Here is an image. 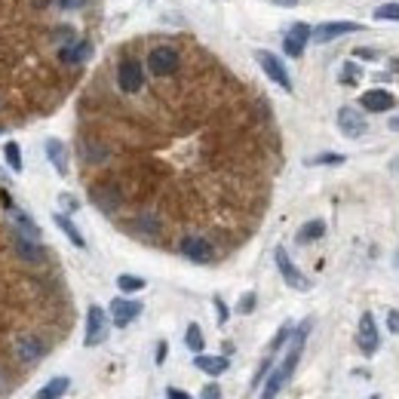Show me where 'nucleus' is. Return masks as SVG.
Here are the masks:
<instances>
[{
    "mask_svg": "<svg viewBox=\"0 0 399 399\" xmlns=\"http://www.w3.org/2000/svg\"><path fill=\"white\" fill-rule=\"evenodd\" d=\"M353 55H356V59H375L372 49H353Z\"/></svg>",
    "mask_w": 399,
    "mask_h": 399,
    "instance_id": "4c0bfd02",
    "label": "nucleus"
},
{
    "mask_svg": "<svg viewBox=\"0 0 399 399\" xmlns=\"http://www.w3.org/2000/svg\"><path fill=\"white\" fill-rule=\"evenodd\" d=\"M289 338H292V326L286 323V326H280V332H276V338L270 341V353H276V351H280V347L286 344Z\"/></svg>",
    "mask_w": 399,
    "mask_h": 399,
    "instance_id": "cd10ccee",
    "label": "nucleus"
},
{
    "mask_svg": "<svg viewBox=\"0 0 399 399\" xmlns=\"http://www.w3.org/2000/svg\"><path fill=\"white\" fill-rule=\"evenodd\" d=\"M292 37H298L301 44H308V40H313V28L310 25H304V22H298V25H292Z\"/></svg>",
    "mask_w": 399,
    "mask_h": 399,
    "instance_id": "c85d7f7f",
    "label": "nucleus"
},
{
    "mask_svg": "<svg viewBox=\"0 0 399 399\" xmlns=\"http://www.w3.org/2000/svg\"><path fill=\"white\" fill-rule=\"evenodd\" d=\"M3 157H6V163H10L12 172H22V148H19V141H6Z\"/></svg>",
    "mask_w": 399,
    "mask_h": 399,
    "instance_id": "5701e85b",
    "label": "nucleus"
},
{
    "mask_svg": "<svg viewBox=\"0 0 399 399\" xmlns=\"http://www.w3.org/2000/svg\"><path fill=\"white\" fill-rule=\"evenodd\" d=\"M203 399H222V387H218V384H206V387H203Z\"/></svg>",
    "mask_w": 399,
    "mask_h": 399,
    "instance_id": "473e14b6",
    "label": "nucleus"
},
{
    "mask_svg": "<svg viewBox=\"0 0 399 399\" xmlns=\"http://www.w3.org/2000/svg\"><path fill=\"white\" fill-rule=\"evenodd\" d=\"M347 157L344 154H317L308 160V166H341Z\"/></svg>",
    "mask_w": 399,
    "mask_h": 399,
    "instance_id": "393cba45",
    "label": "nucleus"
},
{
    "mask_svg": "<svg viewBox=\"0 0 399 399\" xmlns=\"http://www.w3.org/2000/svg\"><path fill=\"white\" fill-rule=\"evenodd\" d=\"M68 387H71V381H68L65 375H59V378H53V381H46L34 399H59V396H65Z\"/></svg>",
    "mask_w": 399,
    "mask_h": 399,
    "instance_id": "aec40b11",
    "label": "nucleus"
},
{
    "mask_svg": "<svg viewBox=\"0 0 399 399\" xmlns=\"http://www.w3.org/2000/svg\"><path fill=\"white\" fill-rule=\"evenodd\" d=\"M378 22H399V3H381L375 10Z\"/></svg>",
    "mask_w": 399,
    "mask_h": 399,
    "instance_id": "a878e982",
    "label": "nucleus"
},
{
    "mask_svg": "<svg viewBox=\"0 0 399 399\" xmlns=\"http://www.w3.org/2000/svg\"><path fill=\"white\" fill-rule=\"evenodd\" d=\"M16 353H19V360H22V362H37L40 356L46 353V344L40 338H22V341H19V347H16Z\"/></svg>",
    "mask_w": 399,
    "mask_h": 399,
    "instance_id": "f3484780",
    "label": "nucleus"
},
{
    "mask_svg": "<svg viewBox=\"0 0 399 399\" xmlns=\"http://www.w3.org/2000/svg\"><path fill=\"white\" fill-rule=\"evenodd\" d=\"M46 157H49V163H53L55 172L68 175V151H65V145H62L59 139H49L46 141Z\"/></svg>",
    "mask_w": 399,
    "mask_h": 399,
    "instance_id": "dca6fc26",
    "label": "nucleus"
},
{
    "mask_svg": "<svg viewBox=\"0 0 399 399\" xmlns=\"http://www.w3.org/2000/svg\"><path fill=\"white\" fill-rule=\"evenodd\" d=\"M169 399H190L184 390H178V387H169Z\"/></svg>",
    "mask_w": 399,
    "mask_h": 399,
    "instance_id": "58836bf2",
    "label": "nucleus"
},
{
    "mask_svg": "<svg viewBox=\"0 0 399 399\" xmlns=\"http://www.w3.org/2000/svg\"><path fill=\"white\" fill-rule=\"evenodd\" d=\"M178 68H181V55L175 46H154L148 53V71L154 77H172Z\"/></svg>",
    "mask_w": 399,
    "mask_h": 399,
    "instance_id": "f03ea898",
    "label": "nucleus"
},
{
    "mask_svg": "<svg viewBox=\"0 0 399 399\" xmlns=\"http://www.w3.org/2000/svg\"><path fill=\"white\" fill-rule=\"evenodd\" d=\"M255 59H258L261 71H265V74L276 83V87L286 89V92H292V77H289V71H286V65H283V62L276 59L274 53H267V49H258V53H255Z\"/></svg>",
    "mask_w": 399,
    "mask_h": 399,
    "instance_id": "7ed1b4c3",
    "label": "nucleus"
},
{
    "mask_svg": "<svg viewBox=\"0 0 399 399\" xmlns=\"http://www.w3.org/2000/svg\"><path fill=\"white\" fill-rule=\"evenodd\" d=\"M92 55V44L89 40H77L74 46H62L59 49V62L62 65H80Z\"/></svg>",
    "mask_w": 399,
    "mask_h": 399,
    "instance_id": "4468645a",
    "label": "nucleus"
},
{
    "mask_svg": "<svg viewBox=\"0 0 399 399\" xmlns=\"http://www.w3.org/2000/svg\"><path fill=\"white\" fill-rule=\"evenodd\" d=\"M145 286H148V283L141 280V276H132V274H120L117 276V289L120 292H141Z\"/></svg>",
    "mask_w": 399,
    "mask_h": 399,
    "instance_id": "b1692460",
    "label": "nucleus"
},
{
    "mask_svg": "<svg viewBox=\"0 0 399 399\" xmlns=\"http://www.w3.org/2000/svg\"><path fill=\"white\" fill-rule=\"evenodd\" d=\"M326 233V222L323 218H313V222H308L301 227V231H298V243H313V240H319Z\"/></svg>",
    "mask_w": 399,
    "mask_h": 399,
    "instance_id": "412c9836",
    "label": "nucleus"
},
{
    "mask_svg": "<svg viewBox=\"0 0 399 399\" xmlns=\"http://www.w3.org/2000/svg\"><path fill=\"white\" fill-rule=\"evenodd\" d=\"M378 347H381V335H378L375 317L372 313H362V319H360V351L366 356H372V353H378Z\"/></svg>",
    "mask_w": 399,
    "mask_h": 399,
    "instance_id": "9d476101",
    "label": "nucleus"
},
{
    "mask_svg": "<svg viewBox=\"0 0 399 399\" xmlns=\"http://www.w3.org/2000/svg\"><path fill=\"white\" fill-rule=\"evenodd\" d=\"M59 200H62V206H68V209H71V212H74V209H77V200H74V197H68V194H62Z\"/></svg>",
    "mask_w": 399,
    "mask_h": 399,
    "instance_id": "e433bc0d",
    "label": "nucleus"
},
{
    "mask_svg": "<svg viewBox=\"0 0 399 399\" xmlns=\"http://www.w3.org/2000/svg\"><path fill=\"white\" fill-rule=\"evenodd\" d=\"M393 169H396V172H399V157H396V160H393Z\"/></svg>",
    "mask_w": 399,
    "mask_h": 399,
    "instance_id": "79ce46f5",
    "label": "nucleus"
},
{
    "mask_svg": "<svg viewBox=\"0 0 399 399\" xmlns=\"http://www.w3.org/2000/svg\"><path fill=\"white\" fill-rule=\"evenodd\" d=\"M356 74H360V71H356V65H353V62H347L344 74H341V83H353V80H356Z\"/></svg>",
    "mask_w": 399,
    "mask_h": 399,
    "instance_id": "72a5a7b5",
    "label": "nucleus"
},
{
    "mask_svg": "<svg viewBox=\"0 0 399 399\" xmlns=\"http://www.w3.org/2000/svg\"><path fill=\"white\" fill-rule=\"evenodd\" d=\"M184 344H188V351L203 353L206 341H203V329H200L197 323H190V326H188V332H184Z\"/></svg>",
    "mask_w": 399,
    "mask_h": 399,
    "instance_id": "4be33fe9",
    "label": "nucleus"
},
{
    "mask_svg": "<svg viewBox=\"0 0 399 399\" xmlns=\"http://www.w3.org/2000/svg\"><path fill=\"white\" fill-rule=\"evenodd\" d=\"M338 130L347 135V139H360V135H366V120H362V114L356 108H341L338 111Z\"/></svg>",
    "mask_w": 399,
    "mask_h": 399,
    "instance_id": "9b49d317",
    "label": "nucleus"
},
{
    "mask_svg": "<svg viewBox=\"0 0 399 399\" xmlns=\"http://www.w3.org/2000/svg\"><path fill=\"white\" fill-rule=\"evenodd\" d=\"M194 366L200 369V372H206V375H224L227 372V366H231V362H227V356H206V353H197L194 356Z\"/></svg>",
    "mask_w": 399,
    "mask_h": 399,
    "instance_id": "2eb2a0df",
    "label": "nucleus"
},
{
    "mask_svg": "<svg viewBox=\"0 0 399 399\" xmlns=\"http://www.w3.org/2000/svg\"><path fill=\"white\" fill-rule=\"evenodd\" d=\"M304 46H308V44H301V40H298V37H292V34H289L286 40H283V49H286V55H292V59H298V55H304Z\"/></svg>",
    "mask_w": 399,
    "mask_h": 399,
    "instance_id": "bb28decb",
    "label": "nucleus"
},
{
    "mask_svg": "<svg viewBox=\"0 0 399 399\" xmlns=\"http://www.w3.org/2000/svg\"><path fill=\"white\" fill-rule=\"evenodd\" d=\"M362 108L366 111H372V114H384V111H390L396 105V98L390 96L387 89H369V92H362Z\"/></svg>",
    "mask_w": 399,
    "mask_h": 399,
    "instance_id": "ddd939ff",
    "label": "nucleus"
},
{
    "mask_svg": "<svg viewBox=\"0 0 399 399\" xmlns=\"http://www.w3.org/2000/svg\"><path fill=\"white\" fill-rule=\"evenodd\" d=\"M92 200L98 203V209L114 212V209L120 206V190H117V188H105V184H102V188L92 190Z\"/></svg>",
    "mask_w": 399,
    "mask_h": 399,
    "instance_id": "6ab92c4d",
    "label": "nucleus"
},
{
    "mask_svg": "<svg viewBox=\"0 0 399 399\" xmlns=\"http://www.w3.org/2000/svg\"><path fill=\"white\" fill-rule=\"evenodd\" d=\"M166 353H169V344H166V341H160V344H157V366L166 360Z\"/></svg>",
    "mask_w": 399,
    "mask_h": 399,
    "instance_id": "c9c22d12",
    "label": "nucleus"
},
{
    "mask_svg": "<svg viewBox=\"0 0 399 399\" xmlns=\"http://www.w3.org/2000/svg\"><path fill=\"white\" fill-rule=\"evenodd\" d=\"M0 178H3V169H0Z\"/></svg>",
    "mask_w": 399,
    "mask_h": 399,
    "instance_id": "37998d69",
    "label": "nucleus"
},
{
    "mask_svg": "<svg viewBox=\"0 0 399 399\" xmlns=\"http://www.w3.org/2000/svg\"><path fill=\"white\" fill-rule=\"evenodd\" d=\"M215 310H218V323L224 326V323H227V304H224L218 295H215Z\"/></svg>",
    "mask_w": 399,
    "mask_h": 399,
    "instance_id": "f704fd0d",
    "label": "nucleus"
},
{
    "mask_svg": "<svg viewBox=\"0 0 399 399\" xmlns=\"http://www.w3.org/2000/svg\"><path fill=\"white\" fill-rule=\"evenodd\" d=\"M390 130H393V132H399V117H393V120H390Z\"/></svg>",
    "mask_w": 399,
    "mask_h": 399,
    "instance_id": "a19ab883",
    "label": "nucleus"
},
{
    "mask_svg": "<svg viewBox=\"0 0 399 399\" xmlns=\"http://www.w3.org/2000/svg\"><path fill=\"white\" fill-rule=\"evenodd\" d=\"M372 399H378V396H372Z\"/></svg>",
    "mask_w": 399,
    "mask_h": 399,
    "instance_id": "c03bdc74",
    "label": "nucleus"
},
{
    "mask_svg": "<svg viewBox=\"0 0 399 399\" xmlns=\"http://www.w3.org/2000/svg\"><path fill=\"white\" fill-rule=\"evenodd\" d=\"M53 222H55V227H59V231L65 233V237H68V240H71V243H74L77 249H87V240H83V233L77 231V224L71 222L68 215H62V212H55V215H53Z\"/></svg>",
    "mask_w": 399,
    "mask_h": 399,
    "instance_id": "a211bd4d",
    "label": "nucleus"
},
{
    "mask_svg": "<svg viewBox=\"0 0 399 399\" xmlns=\"http://www.w3.org/2000/svg\"><path fill=\"white\" fill-rule=\"evenodd\" d=\"M55 3L62 6V10H83V6H87V0H55Z\"/></svg>",
    "mask_w": 399,
    "mask_h": 399,
    "instance_id": "2f4dec72",
    "label": "nucleus"
},
{
    "mask_svg": "<svg viewBox=\"0 0 399 399\" xmlns=\"http://www.w3.org/2000/svg\"><path fill=\"white\" fill-rule=\"evenodd\" d=\"M105 335H108V317H105V310L98 308V304H89V310H87V335H83V344H87V347L102 344Z\"/></svg>",
    "mask_w": 399,
    "mask_h": 399,
    "instance_id": "423d86ee",
    "label": "nucleus"
},
{
    "mask_svg": "<svg viewBox=\"0 0 399 399\" xmlns=\"http://www.w3.org/2000/svg\"><path fill=\"white\" fill-rule=\"evenodd\" d=\"M117 87L123 92H139L141 87H145V68H141V62L135 59H123L117 65Z\"/></svg>",
    "mask_w": 399,
    "mask_h": 399,
    "instance_id": "20e7f679",
    "label": "nucleus"
},
{
    "mask_svg": "<svg viewBox=\"0 0 399 399\" xmlns=\"http://www.w3.org/2000/svg\"><path fill=\"white\" fill-rule=\"evenodd\" d=\"M387 332L399 335V310H387Z\"/></svg>",
    "mask_w": 399,
    "mask_h": 399,
    "instance_id": "7c9ffc66",
    "label": "nucleus"
},
{
    "mask_svg": "<svg viewBox=\"0 0 399 399\" xmlns=\"http://www.w3.org/2000/svg\"><path fill=\"white\" fill-rule=\"evenodd\" d=\"M12 246H16V252L22 255L25 261H31V265H40V261L46 258V249L40 246V240L28 237L22 231H12Z\"/></svg>",
    "mask_w": 399,
    "mask_h": 399,
    "instance_id": "6e6552de",
    "label": "nucleus"
},
{
    "mask_svg": "<svg viewBox=\"0 0 399 399\" xmlns=\"http://www.w3.org/2000/svg\"><path fill=\"white\" fill-rule=\"evenodd\" d=\"M255 301H258V298H255V292H246V295L240 298L237 310H240V313H252V310H255Z\"/></svg>",
    "mask_w": 399,
    "mask_h": 399,
    "instance_id": "c756f323",
    "label": "nucleus"
},
{
    "mask_svg": "<svg viewBox=\"0 0 399 399\" xmlns=\"http://www.w3.org/2000/svg\"><path fill=\"white\" fill-rule=\"evenodd\" d=\"M139 313H141V301H132V298H114L111 301V319L117 329H126Z\"/></svg>",
    "mask_w": 399,
    "mask_h": 399,
    "instance_id": "1a4fd4ad",
    "label": "nucleus"
},
{
    "mask_svg": "<svg viewBox=\"0 0 399 399\" xmlns=\"http://www.w3.org/2000/svg\"><path fill=\"white\" fill-rule=\"evenodd\" d=\"M274 258H276V267H280V276L289 283L292 289H295V292H308V289H310V280H308V276H304V274H301V270H298L295 265H292V258H289V252H286V249H283V246H276Z\"/></svg>",
    "mask_w": 399,
    "mask_h": 399,
    "instance_id": "39448f33",
    "label": "nucleus"
},
{
    "mask_svg": "<svg viewBox=\"0 0 399 399\" xmlns=\"http://www.w3.org/2000/svg\"><path fill=\"white\" fill-rule=\"evenodd\" d=\"M310 319H304L301 326H298L295 332H292V347H289V353L283 356V362H280V369H274L267 378V384H265V390H261V396L258 399H276L280 396V390L286 387V381L292 375H295V366H298V360H301V351H304V341H308V332H310Z\"/></svg>",
    "mask_w": 399,
    "mask_h": 399,
    "instance_id": "f257e3e1",
    "label": "nucleus"
},
{
    "mask_svg": "<svg viewBox=\"0 0 399 399\" xmlns=\"http://www.w3.org/2000/svg\"><path fill=\"white\" fill-rule=\"evenodd\" d=\"M353 31H360L356 22H326V25L313 28V40H317V44H329V40L341 37V34H353Z\"/></svg>",
    "mask_w": 399,
    "mask_h": 399,
    "instance_id": "f8f14e48",
    "label": "nucleus"
},
{
    "mask_svg": "<svg viewBox=\"0 0 399 399\" xmlns=\"http://www.w3.org/2000/svg\"><path fill=\"white\" fill-rule=\"evenodd\" d=\"M178 249H181L184 258L197 261V265H206V261L215 258V249H212V243L206 237H197V233H190V237H184L181 243H178Z\"/></svg>",
    "mask_w": 399,
    "mask_h": 399,
    "instance_id": "0eeeda50",
    "label": "nucleus"
},
{
    "mask_svg": "<svg viewBox=\"0 0 399 399\" xmlns=\"http://www.w3.org/2000/svg\"><path fill=\"white\" fill-rule=\"evenodd\" d=\"M274 3H276V6H295L298 0H274Z\"/></svg>",
    "mask_w": 399,
    "mask_h": 399,
    "instance_id": "ea45409f",
    "label": "nucleus"
}]
</instances>
